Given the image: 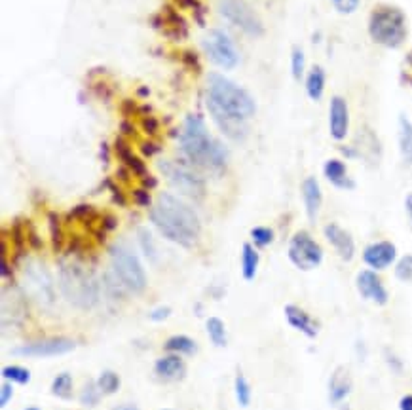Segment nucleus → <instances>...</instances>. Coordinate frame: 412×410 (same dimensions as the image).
<instances>
[{"label": "nucleus", "mask_w": 412, "mask_h": 410, "mask_svg": "<svg viewBox=\"0 0 412 410\" xmlns=\"http://www.w3.org/2000/svg\"><path fill=\"white\" fill-rule=\"evenodd\" d=\"M0 275H2V280H8V277H12V268L8 266V260H6V257H2V260H0Z\"/></svg>", "instance_id": "49"}, {"label": "nucleus", "mask_w": 412, "mask_h": 410, "mask_svg": "<svg viewBox=\"0 0 412 410\" xmlns=\"http://www.w3.org/2000/svg\"><path fill=\"white\" fill-rule=\"evenodd\" d=\"M179 6L188 8L192 10L194 14H196V19H198L199 25H204V14H206V8L199 4L198 0H175Z\"/></svg>", "instance_id": "42"}, {"label": "nucleus", "mask_w": 412, "mask_h": 410, "mask_svg": "<svg viewBox=\"0 0 412 410\" xmlns=\"http://www.w3.org/2000/svg\"><path fill=\"white\" fill-rule=\"evenodd\" d=\"M0 376H2V380L12 382V384H19V386H27L31 382V371L21 367V364H6L0 372Z\"/></svg>", "instance_id": "31"}, {"label": "nucleus", "mask_w": 412, "mask_h": 410, "mask_svg": "<svg viewBox=\"0 0 412 410\" xmlns=\"http://www.w3.org/2000/svg\"><path fill=\"white\" fill-rule=\"evenodd\" d=\"M325 82H327V76L325 70L320 65H313L310 68V72L306 76V93L312 101H320L325 93Z\"/></svg>", "instance_id": "26"}, {"label": "nucleus", "mask_w": 412, "mask_h": 410, "mask_svg": "<svg viewBox=\"0 0 412 410\" xmlns=\"http://www.w3.org/2000/svg\"><path fill=\"white\" fill-rule=\"evenodd\" d=\"M353 154H355V158H365L371 164L380 162L382 146L378 137L374 135L373 129L363 128L359 131L357 141H355V146H353Z\"/></svg>", "instance_id": "21"}, {"label": "nucleus", "mask_w": 412, "mask_h": 410, "mask_svg": "<svg viewBox=\"0 0 412 410\" xmlns=\"http://www.w3.org/2000/svg\"><path fill=\"white\" fill-rule=\"evenodd\" d=\"M158 167H160L161 175L166 177V181L173 188L179 190L183 196L198 199V202L206 196V182H204V179L196 171H192L190 167L183 166V164H175V162H169V159H161Z\"/></svg>", "instance_id": "8"}, {"label": "nucleus", "mask_w": 412, "mask_h": 410, "mask_svg": "<svg viewBox=\"0 0 412 410\" xmlns=\"http://www.w3.org/2000/svg\"><path fill=\"white\" fill-rule=\"evenodd\" d=\"M141 150H143L145 156H154V154H158V152H160V146H158L156 143H145Z\"/></svg>", "instance_id": "51"}, {"label": "nucleus", "mask_w": 412, "mask_h": 410, "mask_svg": "<svg viewBox=\"0 0 412 410\" xmlns=\"http://www.w3.org/2000/svg\"><path fill=\"white\" fill-rule=\"evenodd\" d=\"M395 277L403 283H412V255H404L397 260Z\"/></svg>", "instance_id": "40"}, {"label": "nucleus", "mask_w": 412, "mask_h": 410, "mask_svg": "<svg viewBox=\"0 0 412 410\" xmlns=\"http://www.w3.org/2000/svg\"><path fill=\"white\" fill-rule=\"evenodd\" d=\"M23 293L29 295L42 308H52L55 302L54 277L37 258H29L23 264Z\"/></svg>", "instance_id": "7"}, {"label": "nucleus", "mask_w": 412, "mask_h": 410, "mask_svg": "<svg viewBox=\"0 0 412 410\" xmlns=\"http://www.w3.org/2000/svg\"><path fill=\"white\" fill-rule=\"evenodd\" d=\"M351 389H353V382H351L350 371L344 367H336L328 378V402L333 407H340L350 397Z\"/></svg>", "instance_id": "20"}, {"label": "nucleus", "mask_w": 412, "mask_h": 410, "mask_svg": "<svg viewBox=\"0 0 412 410\" xmlns=\"http://www.w3.org/2000/svg\"><path fill=\"white\" fill-rule=\"evenodd\" d=\"M287 257L293 262V266H297L298 270L310 272V270H315L323 262V249H321V245L313 240L312 235L304 232V230H300V232H297L291 237Z\"/></svg>", "instance_id": "10"}, {"label": "nucleus", "mask_w": 412, "mask_h": 410, "mask_svg": "<svg viewBox=\"0 0 412 410\" xmlns=\"http://www.w3.org/2000/svg\"><path fill=\"white\" fill-rule=\"evenodd\" d=\"M234 393H236V401L242 409H247L251 404V384L247 382L245 374L242 371L236 372V380H234Z\"/></svg>", "instance_id": "33"}, {"label": "nucleus", "mask_w": 412, "mask_h": 410, "mask_svg": "<svg viewBox=\"0 0 412 410\" xmlns=\"http://www.w3.org/2000/svg\"><path fill=\"white\" fill-rule=\"evenodd\" d=\"M143 128H145V131L148 135H154L156 129H158V121L154 120V118H146V120L143 121Z\"/></svg>", "instance_id": "50"}, {"label": "nucleus", "mask_w": 412, "mask_h": 410, "mask_svg": "<svg viewBox=\"0 0 412 410\" xmlns=\"http://www.w3.org/2000/svg\"><path fill=\"white\" fill-rule=\"evenodd\" d=\"M355 285H357L359 295L363 296L365 300H371L376 306H386L389 300V293L384 281L380 280V275L374 270H361L355 277Z\"/></svg>", "instance_id": "13"}, {"label": "nucleus", "mask_w": 412, "mask_h": 410, "mask_svg": "<svg viewBox=\"0 0 412 410\" xmlns=\"http://www.w3.org/2000/svg\"><path fill=\"white\" fill-rule=\"evenodd\" d=\"M399 410H412V393L403 395L399 399Z\"/></svg>", "instance_id": "52"}, {"label": "nucleus", "mask_w": 412, "mask_h": 410, "mask_svg": "<svg viewBox=\"0 0 412 410\" xmlns=\"http://www.w3.org/2000/svg\"><path fill=\"white\" fill-rule=\"evenodd\" d=\"M120 376L115 371H103L97 378V386H99L103 395H115L120 389Z\"/></svg>", "instance_id": "35"}, {"label": "nucleus", "mask_w": 412, "mask_h": 410, "mask_svg": "<svg viewBox=\"0 0 412 410\" xmlns=\"http://www.w3.org/2000/svg\"><path fill=\"white\" fill-rule=\"evenodd\" d=\"M50 391L55 397L63 399V401H69L70 397H72V376H70V372H59L54 378V382H52Z\"/></svg>", "instance_id": "32"}, {"label": "nucleus", "mask_w": 412, "mask_h": 410, "mask_svg": "<svg viewBox=\"0 0 412 410\" xmlns=\"http://www.w3.org/2000/svg\"><path fill=\"white\" fill-rule=\"evenodd\" d=\"M12 397H14V386H12V382H2V386H0V409H6L8 407V402L12 401Z\"/></svg>", "instance_id": "44"}, {"label": "nucleus", "mask_w": 412, "mask_h": 410, "mask_svg": "<svg viewBox=\"0 0 412 410\" xmlns=\"http://www.w3.org/2000/svg\"><path fill=\"white\" fill-rule=\"evenodd\" d=\"M154 376L166 384L181 382L186 376V364L179 353H168V355L156 359L154 363Z\"/></svg>", "instance_id": "19"}, {"label": "nucleus", "mask_w": 412, "mask_h": 410, "mask_svg": "<svg viewBox=\"0 0 412 410\" xmlns=\"http://www.w3.org/2000/svg\"><path fill=\"white\" fill-rule=\"evenodd\" d=\"M171 315V308L169 306H156L150 313H148V318L154 323H160V321H166V319Z\"/></svg>", "instance_id": "45"}, {"label": "nucleus", "mask_w": 412, "mask_h": 410, "mask_svg": "<svg viewBox=\"0 0 412 410\" xmlns=\"http://www.w3.org/2000/svg\"><path fill=\"white\" fill-rule=\"evenodd\" d=\"M369 37L378 46L397 50L409 37L406 15L399 6L380 4L371 12L369 17Z\"/></svg>", "instance_id": "5"}, {"label": "nucleus", "mask_w": 412, "mask_h": 410, "mask_svg": "<svg viewBox=\"0 0 412 410\" xmlns=\"http://www.w3.org/2000/svg\"><path fill=\"white\" fill-rule=\"evenodd\" d=\"M48 226H50V234H52V245L54 251H59L63 247V232H61V222L59 217L55 213L48 215Z\"/></svg>", "instance_id": "39"}, {"label": "nucleus", "mask_w": 412, "mask_h": 410, "mask_svg": "<svg viewBox=\"0 0 412 410\" xmlns=\"http://www.w3.org/2000/svg\"><path fill=\"white\" fill-rule=\"evenodd\" d=\"M323 175L335 188L340 190H353L355 188V181L348 175V167L342 159L331 158L325 162L323 166Z\"/></svg>", "instance_id": "22"}, {"label": "nucleus", "mask_w": 412, "mask_h": 410, "mask_svg": "<svg viewBox=\"0 0 412 410\" xmlns=\"http://www.w3.org/2000/svg\"><path fill=\"white\" fill-rule=\"evenodd\" d=\"M107 184H108V188H110V192H112V199H115L116 204H118V205H126V197L122 196V192L116 188L115 184H112V182H110V181H107Z\"/></svg>", "instance_id": "48"}, {"label": "nucleus", "mask_w": 412, "mask_h": 410, "mask_svg": "<svg viewBox=\"0 0 412 410\" xmlns=\"http://www.w3.org/2000/svg\"><path fill=\"white\" fill-rule=\"evenodd\" d=\"M110 268L130 293H143L146 287V273L137 255L124 243H112L108 247Z\"/></svg>", "instance_id": "6"}, {"label": "nucleus", "mask_w": 412, "mask_h": 410, "mask_svg": "<svg viewBox=\"0 0 412 410\" xmlns=\"http://www.w3.org/2000/svg\"><path fill=\"white\" fill-rule=\"evenodd\" d=\"M283 313H285V321H287L295 331L302 333L306 338H310V340L317 338L321 329L320 321L313 319L312 315L306 310H302L300 306H297V304H287Z\"/></svg>", "instance_id": "17"}, {"label": "nucleus", "mask_w": 412, "mask_h": 410, "mask_svg": "<svg viewBox=\"0 0 412 410\" xmlns=\"http://www.w3.org/2000/svg\"><path fill=\"white\" fill-rule=\"evenodd\" d=\"M77 348V340H72L69 336H52L44 340L29 342L16 348L12 353L21 357H59L69 353Z\"/></svg>", "instance_id": "12"}, {"label": "nucleus", "mask_w": 412, "mask_h": 410, "mask_svg": "<svg viewBox=\"0 0 412 410\" xmlns=\"http://www.w3.org/2000/svg\"><path fill=\"white\" fill-rule=\"evenodd\" d=\"M139 243H141V249L145 253V257L150 260V262H156L158 260V249H156V245H154L153 234L146 230V228H139Z\"/></svg>", "instance_id": "36"}, {"label": "nucleus", "mask_w": 412, "mask_h": 410, "mask_svg": "<svg viewBox=\"0 0 412 410\" xmlns=\"http://www.w3.org/2000/svg\"><path fill=\"white\" fill-rule=\"evenodd\" d=\"M306 70V57L302 48L295 46L293 52H291V72H293V78L295 80H302Z\"/></svg>", "instance_id": "37"}, {"label": "nucleus", "mask_w": 412, "mask_h": 410, "mask_svg": "<svg viewBox=\"0 0 412 410\" xmlns=\"http://www.w3.org/2000/svg\"><path fill=\"white\" fill-rule=\"evenodd\" d=\"M217 8L226 21L244 30L245 35L255 38L264 35V23L253 10L251 4H247L245 0H219Z\"/></svg>", "instance_id": "9"}, {"label": "nucleus", "mask_w": 412, "mask_h": 410, "mask_svg": "<svg viewBox=\"0 0 412 410\" xmlns=\"http://www.w3.org/2000/svg\"><path fill=\"white\" fill-rule=\"evenodd\" d=\"M386 359H388V364L391 371L397 372V374H401V372H403V361H401L395 353L388 351V353H386Z\"/></svg>", "instance_id": "47"}, {"label": "nucleus", "mask_w": 412, "mask_h": 410, "mask_svg": "<svg viewBox=\"0 0 412 410\" xmlns=\"http://www.w3.org/2000/svg\"><path fill=\"white\" fill-rule=\"evenodd\" d=\"M302 202H304L306 207V215L308 219L315 220L317 215H320L321 204H323V192H321L320 182L315 177H306L302 181Z\"/></svg>", "instance_id": "23"}, {"label": "nucleus", "mask_w": 412, "mask_h": 410, "mask_svg": "<svg viewBox=\"0 0 412 410\" xmlns=\"http://www.w3.org/2000/svg\"><path fill=\"white\" fill-rule=\"evenodd\" d=\"M363 262L374 272L386 270L393 262H397V247L391 242H386V240L371 243L363 251Z\"/></svg>", "instance_id": "15"}, {"label": "nucleus", "mask_w": 412, "mask_h": 410, "mask_svg": "<svg viewBox=\"0 0 412 410\" xmlns=\"http://www.w3.org/2000/svg\"><path fill=\"white\" fill-rule=\"evenodd\" d=\"M206 331L209 334V340L213 342V346L217 348H226L228 344V334H226V325L221 318L211 315L206 321Z\"/></svg>", "instance_id": "30"}, {"label": "nucleus", "mask_w": 412, "mask_h": 410, "mask_svg": "<svg viewBox=\"0 0 412 410\" xmlns=\"http://www.w3.org/2000/svg\"><path fill=\"white\" fill-rule=\"evenodd\" d=\"M397 137H399V152L406 166H412V121L401 114L397 121Z\"/></svg>", "instance_id": "25"}, {"label": "nucleus", "mask_w": 412, "mask_h": 410, "mask_svg": "<svg viewBox=\"0 0 412 410\" xmlns=\"http://www.w3.org/2000/svg\"><path fill=\"white\" fill-rule=\"evenodd\" d=\"M179 144H181L184 158L188 159L192 166L221 173L228 164L226 146L209 135L206 121L202 120L198 114H188L184 118Z\"/></svg>", "instance_id": "3"}, {"label": "nucleus", "mask_w": 412, "mask_h": 410, "mask_svg": "<svg viewBox=\"0 0 412 410\" xmlns=\"http://www.w3.org/2000/svg\"><path fill=\"white\" fill-rule=\"evenodd\" d=\"M112 410H139V407L131 404V402H124V404H116V407H112Z\"/></svg>", "instance_id": "55"}, {"label": "nucleus", "mask_w": 412, "mask_h": 410, "mask_svg": "<svg viewBox=\"0 0 412 410\" xmlns=\"http://www.w3.org/2000/svg\"><path fill=\"white\" fill-rule=\"evenodd\" d=\"M25 410H40V409H39V407H27Z\"/></svg>", "instance_id": "56"}, {"label": "nucleus", "mask_w": 412, "mask_h": 410, "mask_svg": "<svg viewBox=\"0 0 412 410\" xmlns=\"http://www.w3.org/2000/svg\"><path fill=\"white\" fill-rule=\"evenodd\" d=\"M401 82L412 88V50H409V53L404 55L403 65H401Z\"/></svg>", "instance_id": "43"}, {"label": "nucleus", "mask_w": 412, "mask_h": 410, "mask_svg": "<svg viewBox=\"0 0 412 410\" xmlns=\"http://www.w3.org/2000/svg\"><path fill=\"white\" fill-rule=\"evenodd\" d=\"M133 202L141 207H148V205L153 204L150 202V194H148V190L146 188H139L133 192Z\"/></svg>", "instance_id": "46"}, {"label": "nucleus", "mask_w": 412, "mask_h": 410, "mask_svg": "<svg viewBox=\"0 0 412 410\" xmlns=\"http://www.w3.org/2000/svg\"><path fill=\"white\" fill-rule=\"evenodd\" d=\"M101 389L97 386V382H86L82 389H80V393H78V402L86 407V409H93V407H97L101 401Z\"/></svg>", "instance_id": "34"}, {"label": "nucleus", "mask_w": 412, "mask_h": 410, "mask_svg": "<svg viewBox=\"0 0 412 410\" xmlns=\"http://www.w3.org/2000/svg\"><path fill=\"white\" fill-rule=\"evenodd\" d=\"M164 349L168 351V353H183V355H194L196 351H198V344L192 340L190 336H186V334H173V336H169L166 344H164Z\"/></svg>", "instance_id": "29"}, {"label": "nucleus", "mask_w": 412, "mask_h": 410, "mask_svg": "<svg viewBox=\"0 0 412 410\" xmlns=\"http://www.w3.org/2000/svg\"><path fill=\"white\" fill-rule=\"evenodd\" d=\"M59 289L67 302L78 310H92L99 302V281L78 262H63L59 266Z\"/></svg>", "instance_id": "4"}, {"label": "nucleus", "mask_w": 412, "mask_h": 410, "mask_svg": "<svg viewBox=\"0 0 412 410\" xmlns=\"http://www.w3.org/2000/svg\"><path fill=\"white\" fill-rule=\"evenodd\" d=\"M202 46H204V52L209 57V61L217 67L230 70L239 63V53H237L236 46L224 30H207V35L202 40Z\"/></svg>", "instance_id": "11"}, {"label": "nucleus", "mask_w": 412, "mask_h": 410, "mask_svg": "<svg viewBox=\"0 0 412 410\" xmlns=\"http://www.w3.org/2000/svg\"><path fill=\"white\" fill-rule=\"evenodd\" d=\"M156 184H158V182H156V179H154V177H145V179H143V188H154V186H156Z\"/></svg>", "instance_id": "54"}, {"label": "nucleus", "mask_w": 412, "mask_h": 410, "mask_svg": "<svg viewBox=\"0 0 412 410\" xmlns=\"http://www.w3.org/2000/svg\"><path fill=\"white\" fill-rule=\"evenodd\" d=\"M161 19V27H164V32L169 35L173 38H183L186 37V21L183 19V15H179L171 6L164 8V12L160 14Z\"/></svg>", "instance_id": "24"}, {"label": "nucleus", "mask_w": 412, "mask_h": 410, "mask_svg": "<svg viewBox=\"0 0 412 410\" xmlns=\"http://www.w3.org/2000/svg\"><path fill=\"white\" fill-rule=\"evenodd\" d=\"M274 230L268 226H255L251 230V240H253V245L255 247H259V249H264V247H268L270 243L274 242Z\"/></svg>", "instance_id": "38"}, {"label": "nucleus", "mask_w": 412, "mask_h": 410, "mask_svg": "<svg viewBox=\"0 0 412 410\" xmlns=\"http://www.w3.org/2000/svg\"><path fill=\"white\" fill-rule=\"evenodd\" d=\"M116 154H118V158L122 159V164L126 167H130V171H133L135 175H139V177H148V171H146V166L141 162V159L133 154V152L130 150V146L124 143L122 139H118L116 141Z\"/></svg>", "instance_id": "27"}, {"label": "nucleus", "mask_w": 412, "mask_h": 410, "mask_svg": "<svg viewBox=\"0 0 412 410\" xmlns=\"http://www.w3.org/2000/svg\"><path fill=\"white\" fill-rule=\"evenodd\" d=\"M404 211H406V217H409V220H411L412 224V192L411 194H406V197H404Z\"/></svg>", "instance_id": "53"}, {"label": "nucleus", "mask_w": 412, "mask_h": 410, "mask_svg": "<svg viewBox=\"0 0 412 410\" xmlns=\"http://www.w3.org/2000/svg\"><path fill=\"white\" fill-rule=\"evenodd\" d=\"M331 4L335 6V10L338 12V14L350 15L357 10L359 4H361V0H331Z\"/></svg>", "instance_id": "41"}, {"label": "nucleus", "mask_w": 412, "mask_h": 410, "mask_svg": "<svg viewBox=\"0 0 412 410\" xmlns=\"http://www.w3.org/2000/svg\"><path fill=\"white\" fill-rule=\"evenodd\" d=\"M348 129H350V110H348V103L346 99L340 95H335L331 99L328 105V133L335 141H344L348 137Z\"/></svg>", "instance_id": "16"}, {"label": "nucleus", "mask_w": 412, "mask_h": 410, "mask_svg": "<svg viewBox=\"0 0 412 410\" xmlns=\"http://www.w3.org/2000/svg\"><path fill=\"white\" fill-rule=\"evenodd\" d=\"M207 110L224 135L242 143L249 126L247 120L257 113V103L247 90L219 72L207 76Z\"/></svg>", "instance_id": "1"}, {"label": "nucleus", "mask_w": 412, "mask_h": 410, "mask_svg": "<svg viewBox=\"0 0 412 410\" xmlns=\"http://www.w3.org/2000/svg\"><path fill=\"white\" fill-rule=\"evenodd\" d=\"M161 410H173V409H161Z\"/></svg>", "instance_id": "57"}, {"label": "nucleus", "mask_w": 412, "mask_h": 410, "mask_svg": "<svg viewBox=\"0 0 412 410\" xmlns=\"http://www.w3.org/2000/svg\"><path fill=\"white\" fill-rule=\"evenodd\" d=\"M148 219L166 240L184 249L194 247L202 234V222L190 205L169 192H161L150 207Z\"/></svg>", "instance_id": "2"}, {"label": "nucleus", "mask_w": 412, "mask_h": 410, "mask_svg": "<svg viewBox=\"0 0 412 410\" xmlns=\"http://www.w3.org/2000/svg\"><path fill=\"white\" fill-rule=\"evenodd\" d=\"M323 234L327 237V242L335 247L338 257L342 258L344 262H350L351 258L355 257V242H353V235H351L348 230H344L340 224L328 222L327 226L323 228Z\"/></svg>", "instance_id": "18"}, {"label": "nucleus", "mask_w": 412, "mask_h": 410, "mask_svg": "<svg viewBox=\"0 0 412 410\" xmlns=\"http://www.w3.org/2000/svg\"><path fill=\"white\" fill-rule=\"evenodd\" d=\"M259 264V251L255 249L251 243H244V247H242V275H244L245 281H253L257 277Z\"/></svg>", "instance_id": "28"}, {"label": "nucleus", "mask_w": 412, "mask_h": 410, "mask_svg": "<svg viewBox=\"0 0 412 410\" xmlns=\"http://www.w3.org/2000/svg\"><path fill=\"white\" fill-rule=\"evenodd\" d=\"M27 319V300L25 293L19 289H2V325L8 323L21 325Z\"/></svg>", "instance_id": "14"}]
</instances>
